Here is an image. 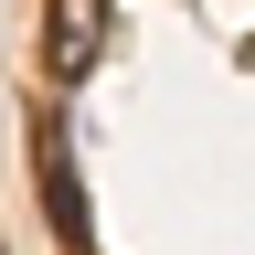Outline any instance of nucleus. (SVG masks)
Listing matches in <instances>:
<instances>
[{
  "instance_id": "obj_1",
  "label": "nucleus",
  "mask_w": 255,
  "mask_h": 255,
  "mask_svg": "<svg viewBox=\"0 0 255 255\" xmlns=\"http://www.w3.org/2000/svg\"><path fill=\"white\" fill-rule=\"evenodd\" d=\"M107 64V0H43V75L85 85Z\"/></svg>"
}]
</instances>
